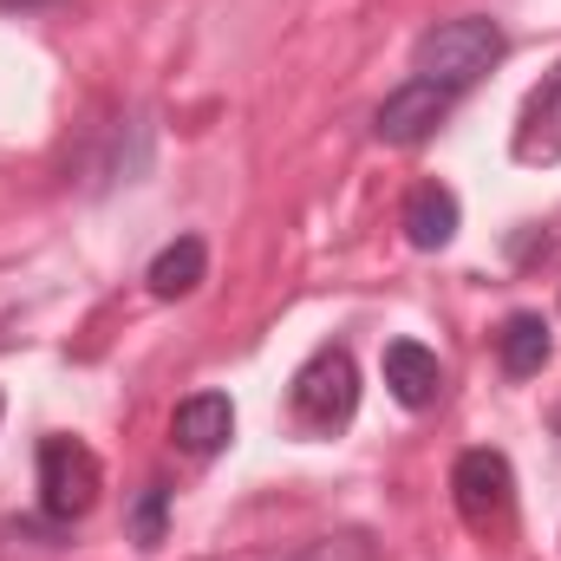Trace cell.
Listing matches in <instances>:
<instances>
[{"mask_svg":"<svg viewBox=\"0 0 561 561\" xmlns=\"http://www.w3.org/2000/svg\"><path fill=\"white\" fill-rule=\"evenodd\" d=\"M503 26L496 20H483V13H463V20H437L431 33H419V46H412V79H431V85H444V92H470L496 59H503Z\"/></svg>","mask_w":561,"mask_h":561,"instance_id":"1","label":"cell"},{"mask_svg":"<svg viewBox=\"0 0 561 561\" xmlns=\"http://www.w3.org/2000/svg\"><path fill=\"white\" fill-rule=\"evenodd\" d=\"M359 412V366L346 346H320L307 353V366L287 386V419L300 437H340Z\"/></svg>","mask_w":561,"mask_h":561,"instance_id":"2","label":"cell"},{"mask_svg":"<svg viewBox=\"0 0 561 561\" xmlns=\"http://www.w3.org/2000/svg\"><path fill=\"white\" fill-rule=\"evenodd\" d=\"M99 490H105V463H99L92 444H79V437H39V510L53 523L92 516Z\"/></svg>","mask_w":561,"mask_h":561,"instance_id":"3","label":"cell"},{"mask_svg":"<svg viewBox=\"0 0 561 561\" xmlns=\"http://www.w3.org/2000/svg\"><path fill=\"white\" fill-rule=\"evenodd\" d=\"M450 496H457V516L470 529H503L510 510H516V470L503 450H463L457 470H450Z\"/></svg>","mask_w":561,"mask_h":561,"instance_id":"4","label":"cell"},{"mask_svg":"<svg viewBox=\"0 0 561 561\" xmlns=\"http://www.w3.org/2000/svg\"><path fill=\"white\" fill-rule=\"evenodd\" d=\"M450 105H457V92H444V85H431V79H405V85L373 112V131L386 144H424L444 118H450Z\"/></svg>","mask_w":561,"mask_h":561,"instance_id":"5","label":"cell"},{"mask_svg":"<svg viewBox=\"0 0 561 561\" xmlns=\"http://www.w3.org/2000/svg\"><path fill=\"white\" fill-rule=\"evenodd\" d=\"M510 150H516V163H561V66L523 99Z\"/></svg>","mask_w":561,"mask_h":561,"instance_id":"6","label":"cell"},{"mask_svg":"<svg viewBox=\"0 0 561 561\" xmlns=\"http://www.w3.org/2000/svg\"><path fill=\"white\" fill-rule=\"evenodd\" d=\"M386 386H392V399L405 412H431L444 399V366H437V353L419 346V340H392L386 346Z\"/></svg>","mask_w":561,"mask_h":561,"instance_id":"7","label":"cell"},{"mask_svg":"<svg viewBox=\"0 0 561 561\" xmlns=\"http://www.w3.org/2000/svg\"><path fill=\"white\" fill-rule=\"evenodd\" d=\"M170 437H176L190 457H216V450L236 437V405H229V392H196V399H183L176 419H170Z\"/></svg>","mask_w":561,"mask_h":561,"instance_id":"8","label":"cell"},{"mask_svg":"<svg viewBox=\"0 0 561 561\" xmlns=\"http://www.w3.org/2000/svg\"><path fill=\"white\" fill-rule=\"evenodd\" d=\"M405 242L424 249V255H437V249H450V236H457V222H463V209H457V196L444 190V183H419L412 196H405Z\"/></svg>","mask_w":561,"mask_h":561,"instance_id":"9","label":"cell"},{"mask_svg":"<svg viewBox=\"0 0 561 561\" xmlns=\"http://www.w3.org/2000/svg\"><path fill=\"white\" fill-rule=\"evenodd\" d=\"M203 275H209V249H203V236H176V242H163L157 262L144 268V280H150L157 300H183V294H196Z\"/></svg>","mask_w":561,"mask_h":561,"instance_id":"10","label":"cell"},{"mask_svg":"<svg viewBox=\"0 0 561 561\" xmlns=\"http://www.w3.org/2000/svg\"><path fill=\"white\" fill-rule=\"evenodd\" d=\"M549 320L542 313H510L503 320V333H496V353H503V373L510 379H536L542 366H549Z\"/></svg>","mask_w":561,"mask_h":561,"instance_id":"11","label":"cell"},{"mask_svg":"<svg viewBox=\"0 0 561 561\" xmlns=\"http://www.w3.org/2000/svg\"><path fill=\"white\" fill-rule=\"evenodd\" d=\"M163 510H170V490L150 483V490L138 496V510H131V536H138V549H157V542H163Z\"/></svg>","mask_w":561,"mask_h":561,"instance_id":"12","label":"cell"},{"mask_svg":"<svg viewBox=\"0 0 561 561\" xmlns=\"http://www.w3.org/2000/svg\"><path fill=\"white\" fill-rule=\"evenodd\" d=\"M0 7H7V13H13V7H20V13H26V7H46V0H0Z\"/></svg>","mask_w":561,"mask_h":561,"instance_id":"13","label":"cell"},{"mask_svg":"<svg viewBox=\"0 0 561 561\" xmlns=\"http://www.w3.org/2000/svg\"><path fill=\"white\" fill-rule=\"evenodd\" d=\"M0 412H7V392H0Z\"/></svg>","mask_w":561,"mask_h":561,"instance_id":"14","label":"cell"}]
</instances>
